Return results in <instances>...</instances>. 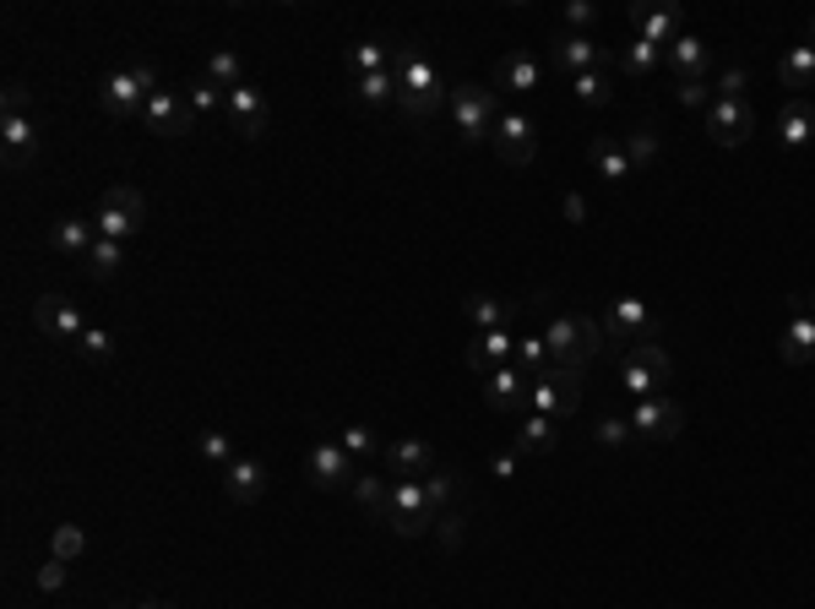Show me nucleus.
<instances>
[{
	"label": "nucleus",
	"mask_w": 815,
	"mask_h": 609,
	"mask_svg": "<svg viewBox=\"0 0 815 609\" xmlns=\"http://www.w3.org/2000/svg\"><path fill=\"white\" fill-rule=\"evenodd\" d=\"M593 435H598V447H609V452H620V447H630V441H636V430H630V419H620V413H604Z\"/></svg>",
	"instance_id": "de8ad7c7"
},
{
	"label": "nucleus",
	"mask_w": 815,
	"mask_h": 609,
	"mask_svg": "<svg viewBox=\"0 0 815 609\" xmlns=\"http://www.w3.org/2000/svg\"><path fill=\"white\" fill-rule=\"evenodd\" d=\"M386 61H391V55H386V44H380V39L354 44V50H348V82H359V76H376V71H391Z\"/></svg>",
	"instance_id": "58836bf2"
},
{
	"label": "nucleus",
	"mask_w": 815,
	"mask_h": 609,
	"mask_svg": "<svg viewBox=\"0 0 815 609\" xmlns=\"http://www.w3.org/2000/svg\"><path fill=\"white\" fill-rule=\"evenodd\" d=\"M451 120H457V132L462 141H490L495 136V120H501V109H495V87H479V82H462V87H451Z\"/></svg>",
	"instance_id": "0eeeda50"
},
{
	"label": "nucleus",
	"mask_w": 815,
	"mask_h": 609,
	"mask_svg": "<svg viewBox=\"0 0 815 609\" xmlns=\"http://www.w3.org/2000/svg\"><path fill=\"white\" fill-rule=\"evenodd\" d=\"M626 354H630V359H641V365L652 370V381H658V387L669 392V381H675V359L664 354V343L647 338V343H636V348H626Z\"/></svg>",
	"instance_id": "ea45409f"
},
{
	"label": "nucleus",
	"mask_w": 815,
	"mask_h": 609,
	"mask_svg": "<svg viewBox=\"0 0 815 609\" xmlns=\"http://www.w3.org/2000/svg\"><path fill=\"white\" fill-rule=\"evenodd\" d=\"M805 305H811V311H815V283H811V288H805Z\"/></svg>",
	"instance_id": "bf43d9fd"
},
{
	"label": "nucleus",
	"mask_w": 815,
	"mask_h": 609,
	"mask_svg": "<svg viewBox=\"0 0 815 609\" xmlns=\"http://www.w3.org/2000/svg\"><path fill=\"white\" fill-rule=\"evenodd\" d=\"M565 22H571V28H587V22H598V6H593V0H571V6H565Z\"/></svg>",
	"instance_id": "5fc2aeb1"
},
{
	"label": "nucleus",
	"mask_w": 815,
	"mask_h": 609,
	"mask_svg": "<svg viewBox=\"0 0 815 609\" xmlns=\"http://www.w3.org/2000/svg\"><path fill=\"white\" fill-rule=\"evenodd\" d=\"M598 333H604L609 348H636V343L658 338V316H652L641 300L620 294V300H609V305L598 311Z\"/></svg>",
	"instance_id": "423d86ee"
},
{
	"label": "nucleus",
	"mask_w": 815,
	"mask_h": 609,
	"mask_svg": "<svg viewBox=\"0 0 815 609\" xmlns=\"http://www.w3.org/2000/svg\"><path fill=\"white\" fill-rule=\"evenodd\" d=\"M630 17V28H636V39H647V44H675L680 33H686V22H680V11L675 6H647V0H636L626 11Z\"/></svg>",
	"instance_id": "aec40b11"
},
{
	"label": "nucleus",
	"mask_w": 815,
	"mask_h": 609,
	"mask_svg": "<svg viewBox=\"0 0 815 609\" xmlns=\"http://www.w3.org/2000/svg\"><path fill=\"white\" fill-rule=\"evenodd\" d=\"M664 66H669V50H664V44L630 39L626 50H620V71H626V76H658Z\"/></svg>",
	"instance_id": "c85d7f7f"
},
{
	"label": "nucleus",
	"mask_w": 815,
	"mask_h": 609,
	"mask_svg": "<svg viewBox=\"0 0 815 609\" xmlns=\"http://www.w3.org/2000/svg\"><path fill=\"white\" fill-rule=\"evenodd\" d=\"M511 365L533 381V376H544L555 359H550V343H544V333H533V338H516V354H511Z\"/></svg>",
	"instance_id": "4c0bfd02"
},
{
	"label": "nucleus",
	"mask_w": 815,
	"mask_h": 609,
	"mask_svg": "<svg viewBox=\"0 0 815 609\" xmlns=\"http://www.w3.org/2000/svg\"><path fill=\"white\" fill-rule=\"evenodd\" d=\"M490 469H495L501 479H511V474H516V452H495V458H490Z\"/></svg>",
	"instance_id": "6e6d98bb"
},
{
	"label": "nucleus",
	"mask_w": 815,
	"mask_h": 609,
	"mask_svg": "<svg viewBox=\"0 0 815 609\" xmlns=\"http://www.w3.org/2000/svg\"><path fill=\"white\" fill-rule=\"evenodd\" d=\"M33 322H39L44 338H55V343H82V333H87L82 311H76L65 294H39V300H33Z\"/></svg>",
	"instance_id": "a211bd4d"
},
{
	"label": "nucleus",
	"mask_w": 815,
	"mask_h": 609,
	"mask_svg": "<svg viewBox=\"0 0 815 609\" xmlns=\"http://www.w3.org/2000/svg\"><path fill=\"white\" fill-rule=\"evenodd\" d=\"M186 98H190V109H196V115H223V109H229V93H223V87H212L207 76L186 82Z\"/></svg>",
	"instance_id": "37998d69"
},
{
	"label": "nucleus",
	"mask_w": 815,
	"mask_h": 609,
	"mask_svg": "<svg viewBox=\"0 0 815 609\" xmlns=\"http://www.w3.org/2000/svg\"><path fill=\"white\" fill-rule=\"evenodd\" d=\"M223 495H229L234 506H255V501L267 495V463H261V458H234V463L223 469Z\"/></svg>",
	"instance_id": "4be33fe9"
},
{
	"label": "nucleus",
	"mask_w": 815,
	"mask_h": 609,
	"mask_svg": "<svg viewBox=\"0 0 815 609\" xmlns=\"http://www.w3.org/2000/svg\"><path fill=\"white\" fill-rule=\"evenodd\" d=\"M587 158H593V169L609 180V186H620V180H630L636 169H630V158H626V141L620 136H598L593 147H587Z\"/></svg>",
	"instance_id": "bb28decb"
},
{
	"label": "nucleus",
	"mask_w": 815,
	"mask_h": 609,
	"mask_svg": "<svg viewBox=\"0 0 815 609\" xmlns=\"http://www.w3.org/2000/svg\"><path fill=\"white\" fill-rule=\"evenodd\" d=\"M777 82L783 87H815V44H794L777 61Z\"/></svg>",
	"instance_id": "c756f323"
},
{
	"label": "nucleus",
	"mask_w": 815,
	"mask_h": 609,
	"mask_svg": "<svg viewBox=\"0 0 815 609\" xmlns=\"http://www.w3.org/2000/svg\"><path fill=\"white\" fill-rule=\"evenodd\" d=\"M745 82H751L745 66H729L723 76H718V98H745Z\"/></svg>",
	"instance_id": "864d4df0"
},
{
	"label": "nucleus",
	"mask_w": 815,
	"mask_h": 609,
	"mask_svg": "<svg viewBox=\"0 0 815 609\" xmlns=\"http://www.w3.org/2000/svg\"><path fill=\"white\" fill-rule=\"evenodd\" d=\"M348 93H354V104H359V109H386V104H397V76H391V71L359 76Z\"/></svg>",
	"instance_id": "f704fd0d"
},
{
	"label": "nucleus",
	"mask_w": 815,
	"mask_h": 609,
	"mask_svg": "<svg viewBox=\"0 0 815 609\" xmlns=\"http://www.w3.org/2000/svg\"><path fill=\"white\" fill-rule=\"evenodd\" d=\"M811 44H815V17H811Z\"/></svg>",
	"instance_id": "052dcab7"
},
{
	"label": "nucleus",
	"mask_w": 815,
	"mask_h": 609,
	"mask_svg": "<svg viewBox=\"0 0 815 609\" xmlns=\"http://www.w3.org/2000/svg\"><path fill=\"white\" fill-rule=\"evenodd\" d=\"M701 132H707V141H712V147H745V141L755 136L751 98H712V109H707Z\"/></svg>",
	"instance_id": "9d476101"
},
{
	"label": "nucleus",
	"mask_w": 815,
	"mask_h": 609,
	"mask_svg": "<svg viewBox=\"0 0 815 609\" xmlns=\"http://www.w3.org/2000/svg\"><path fill=\"white\" fill-rule=\"evenodd\" d=\"M495 87H505V93H539L544 87V66L527 50H511V55L495 61Z\"/></svg>",
	"instance_id": "5701e85b"
},
{
	"label": "nucleus",
	"mask_w": 815,
	"mask_h": 609,
	"mask_svg": "<svg viewBox=\"0 0 815 609\" xmlns=\"http://www.w3.org/2000/svg\"><path fill=\"white\" fill-rule=\"evenodd\" d=\"M550 66L561 71V76H582V71L620 66V55H615V50H604L598 39H587V33H565V39L550 44Z\"/></svg>",
	"instance_id": "f8f14e48"
},
{
	"label": "nucleus",
	"mask_w": 815,
	"mask_h": 609,
	"mask_svg": "<svg viewBox=\"0 0 815 609\" xmlns=\"http://www.w3.org/2000/svg\"><path fill=\"white\" fill-rule=\"evenodd\" d=\"M462 316H468L473 333H495V327H505V305L501 300H490V294H468V300H462Z\"/></svg>",
	"instance_id": "e433bc0d"
},
{
	"label": "nucleus",
	"mask_w": 815,
	"mask_h": 609,
	"mask_svg": "<svg viewBox=\"0 0 815 609\" xmlns=\"http://www.w3.org/2000/svg\"><path fill=\"white\" fill-rule=\"evenodd\" d=\"M201 76H207L212 87H223V93H234V87H245V82H251V76H245V61H240L234 50H212Z\"/></svg>",
	"instance_id": "72a5a7b5"
},
{
	"label": "nucleus",
	"mask_w": 815,
	"mask_h": 609,
	"mask_svg": "<svg viewBox=\"0 0 815 609\" xmlns=\"http://www.w3.org/2000/svg\"><path fill=\"white\" fill-rule=\"evenodd\" d=\"M82 267L93 272L98 283H109V277H121V267H126V245H121V240H104V234H98V240H93V251L82 256Z\"/></svg>",
	"instance_id": "2f4dec72"
},
{
	"label": "nucleus",
	"mask_w": 815,
	"mask_h": 609,
	"mask_svg": "<svg viewBox=\"0 0 815 609\" xmlns=\"http://www.w3.org/2000/svg\"><path fill=\"white\" fill-rule=\"evenodd\" d=\"M712 98H718V93H712L707 82H675V104H680V109H712Z\"/></svg>",
	"instance_id": "8fccbe9b"
},
{
	"label": "nucleus",
	"mask_w": 815,
	"mask_h": 609,
	"mask_svg": "<svg viewBox=\"0 0 815 609\" xmlns=\"http://www.w3.org/2000/svg\"><path fill=\"white\" fill-rule=\"evenodd\" d=\"M190 126H196V109H190L186 87H158L142 109V132L153 136H190Z\"/></svg>",
	"instance_id": "ddd939ff"
},
{
	"label": "nucleus",
	"mask_w": 815,
	"mask_h": 609,
	"mask_svg": "<svg viewBox=\"0 0 815 609\" xmlns=\"http://www.w3.org/2000/svg\"><path fill=\"white\" fill-rule=\"evenodd\" d=\"M436 539L446 544V549H457V544H462V512H440V517H436Z\"/></svg>",
	"instance_id": "603ef678"
},
{
	"label": "nucleus",
	"mask_w": 815,
	"mask_h": 609,
	"mask_svg": "<svg viewBox=\"0 0 815 609\" xmlns=\"http://www.w3.org/2000/svg\"><path fill=\"white\" fill-rule=\"evenodd\" d=\"M630 430H636V441H675L686 430V408L675 403L669 392L641 398V403L630 408Z\"/></svg>",
	"instance_id": "4468645a"
},
{
	"label": "nucleus",
	"mask_w": 815,
	"mask_h": 609,
	"mask_svg": "<svg viewBox=\"0 0 815 609\" xmlns=\"http://www.w3.org/2000/svg\"><path fill=\"white\" fill-rule=\"evenodd\" d=\"M419 484H425V495H430L436 517H440V512H457V474H451V469H436V474L419 479Z\"/></svg>",
	"instance_id": "a18cd8bd"
},
{
	"label": "nucleus",
	"mask_w": 815,
	"mask_h": 609,
	"mask_svg": "<svg viewBox=\"0 0 815 609\" xmlns=\"http://www.w3.org/2000/svg\"><path fill=\"white\" fill-rule=\"evenodd\" d=\"M620 387H626V392H636V403H641V398H658V392H664V387H658V381H652V370H647V365H641V359H620Z\"/></svg>",
	"instance_id": "c03bdc74"
},
{
	"label": "nucleus",
	"mask_w": 815,
	"mask_h": 609,
	"mask_svg": "<svg viewBox=\"0 0 815 609\" xmlns=\"http://www.w3.org/2000/svg\"><path fill=\"white\" fill-rule=\"evenodd\" d=\"M164 82H158V71L153 66H121L109 71L104 82H98V109L109 115V120H130V126H142V109H147V98L158 93Z\"/></svg>",
	"instance_id": "7ed1b4c3"
},
{
	"label": "nucleus",
	"mask_w": 815,
	"mask_h": 609,
	"mask_svg": "<svg viewBox=\"0 0 815 609\" xmlns=\"http://www.w3.org/2000/svg\"><path fill=\"white\" fill-rule=\"evenodd\" d=\"M669 66H675V82H707V44L696 33H680L669 44Z\"/></svg>",
	"instance_id": "cd10ccee"
},
{
	"label": "nucleus",
	"mask_w": 815,
	"mask_h": 609,
	"mask_svg": "<svg viewBox=\"0 0 815 609\" xmlns=\"http://www.w3.org/2000/svg\"><path fill=\"white\" fill-rule=\"evenodd\" d=\"M348 495L359 501V512L370 517V523H386V506H391V484H380L376 474H359L348 484Z\"/></svg>",
	"instance_id": "473e14b6"
},
{
	"label": "nucleus",
	"mask_w": 815,
	"mask_h": 609,
	"mask_svg": "<svg viewBox=\"0 0 815 609\" xmlns=\"http://www.w3.org/2000/svg\"><path fill=\"white\" fill-rule=\"evenodd\" d=\"M626 158H630V169H652L658 164V153H664V141H658V126L652 120H641V126H630L626 136Z\"/></svg>",
	"instance_id": "7c9ffc66"
},
{
	"label": "nucleus",
	"mask_w": 815,
	"mask_h": 609,
	"mask_svg": "<svg viewBox=\"0 0 815 609\" xmlns=\"http://www.w3.org/2000/svg\"><path fill=\"white\" fill-rule=\"evenodd\" d=\"M76 354H82V359H93V365H109V359H115V338H109L104 327H87L82 343H76Z\"/></svg>",
	"instance_id": "09e8293b"
},
{
	"label": "nucleus",
	"mask_w": 815,
	"mask_h": 609,
	"mask_svg": "<svg viewBox=\"0 0 815 609\" xmlns=\"http://www.w3.org/2000/svg\"><path fill=\"white\" fill-rule=\"evenodd\" d=\"M196 458L212 463V469H229V463H234V435H223V430H201V435H196Z\"/></svg>",
	"instance_id": "79ce46f5"
},
{
	"label": "nucleus",
	"mask_w": 815,
	"mask_h": 609,
	"mask_svg": "<svg viewBox=\"0 0 815 609\" xmlns=\"http://www.w3.org/2000/svg\"><path fill=\"white\" fill-rule=\"evenodd\" d=\"M65 577H71V560H55V555H50V560L39 566L33 588H39V594H61V588H65Z\"/></svg>",
	"instance_id": "3c124183"
},
{
	"label": "nucleus",
	"mask_w": 815,
	"mask_h": 609,
	"mask_svg": "<svg viewBox=\"0 0 815 609\" xmlns=\"http://www.w3.org/2000/svg\"><path fill=\"white\" fill-rule=\"evenodd\" d=\"M130 609H175V605H158V599H142V605H130Z\"/></svg>",
	"instance_id": "13d9d810"
},
{
	"label": "nucleus",
	"mask_w": 815,
	"mask_h": 609,
	"mask_svg": "<svg viewBox=\"0 0 815 609\" xmlns=\"http://www.w3.org/2000/svg\"><path fill=\"white\" fill-rule=\"evenodd\" d=\"M555 419L550 413H516V452H533V458H544V452H555Z\"/></svg>",
	"instance_id": "a878e982"
},
{
	"label": "nucleus",
	"mask_w": 815,
	"mask_h": 609,
	"mask_svg": "<svg viewBox=\"0 0 815 609\" xmlns=\"http://www.w3.org/2000/svg\"><path fill=\"white\" fill-rule=\"evenodd\" d=\"M571 93H576V104H587V109L615 104V82H609V71H582V76H571Z\"/></svg>",
	"instance_id": "c9c22d12"
},
{
	"label": "nucleus",
	"mask_w": 815,
	"mask_h": 609,
	"mask_svg": "<svg viewBox=\"0 0 815 609\" xmlns=\"http://www.w3.org/2000/svg\"><path fill=\"white\" fill-rule=\"evenodd\" d=\"M337 447H343L354 463H370V458H380V441H376V430H370V424H343V430H337Z\"/></svg>",
	"instance_id": "a19ab883"
},
{
	"label": "nucleus",
	"mask_w": 815,
	"mask_h": 609,
	"mask_svg": "<svg viewBox=\"0 0 815 609\" xmlns=\"http://www.w3.org/2000/svg\"><path fill=\"white\" fill-rule=\"evenodd\" d=\"M772 132H777L783 147H811V141H815V104H805V98H788V104L777 109Z\"/></svg>",
	"instance_id": "b1692460"
},
{
	"label": "nucleus",
	"mask_w": 815,
	"mask_h": 609,
	"mask_svg": "<svg viewBox=\"0 0 815 609\" xmlns=\"http://www.w3.org/2000/svg\"><path fill=\"white\" fill-rule=\"evenodd\" d=\"M527 408L533 413H550V419H565L582 408V370H565V365H550L544 376L527 381Z\"/></svg>",
	"instance_id": "1a4fd4ad"
},
{
	"label": "nucleus",
	"mask_w": 815,
	"mask_h": 609,
	"mask_svg": "<svg viewBox=\"0 0 815 609\" xmlns=\"http://www.w3.org/2000/svg\"><path fill=\"white\" fill-rule=\"evenodd\" d=\"M544 343H550V359L565 370H582L604 354V333H598V316H582V311H565L544 322Z\"/></svg>",
	"instance_id": "f03ea898"
},
{
	"label": "nucleus",
	"mask_w": 815,
	"mask_h": 609,
	"mask_svg": "<svg viewBox=\"0 0 815 609\" xmlns=\"http://www.w3.org/2000/svg\"><path fill=\"white\" fill-rule=\"evenodd\" d=\"M0 153H6V169H11V175H22V169L39 158V126H33V115L22 109V87H17V82H11L6 98H0Z\"/></svg>",
	"instance_id": "20e7f679"
},
{
	"label": "nucleus",
	"mask_w": 815,
	"mask_h": 609,
	"mask_svg": "<svg viewBox=\"0 0 815 609\" xmlns=\"http://www.w3.org/2000/svg\"><path fill=\"white\" fill-rule=\"evenodd\" d=\"M397 115H408V120H436L440 109L451 104V82L436 71V61H425L419 50H397Z\"/></svg>",
	"instance_id": "f257e3e1"
},
{
	"label": "nucleus",
	"mask_w": 815,
	"mask_h": 609,
	"mask_svg": "<svg viewBox=\"0 0 815 609\" xmlns=\"http://www.w3.org/2000/svg\"><path fill=\"white\" fill-rule=\"evenodd\" d=\"M93 240H98V229H93V218H55L50 223V251H61V256H87L93 251Z\"/></svg>",
	"instance_id": "393cba45"
},
{
	"label": "nucleus",
	"mask_w": 815,
	"mask_h": 609,
	"mask_svg": "<svg viewBox=\"0 0 815 609\" xmlns=\"http://www.w3.org/2000/svg\"><path fill=\"white\" fill-rule=\"evenodd\" d=\"M386 528H391L397 539H425V534H436V506H430V495H425L419 479H391Z\"/></svg>",
	"instance_id": "39448f33"
},
{
	"label": "nucleus",
	"mask_w": 815,
	"mask_h": 609,
	"mask_svg": "<svg viewBox=\"0 0 815 609\" xmlns=\"http://www.w3.org/2000/svg\"><path fill=\"white\" fill-rule=\"evenodd\" d=\"M50 555H55V560H71V566H76V560L87 555V534H82L76 523H61V528L50 534Z\"/></svg>",
	"instance_id": "49530a36"
},
{
	"label": "nucleus",
	"mask_w": 815,
	"mask_h": 609,
	"mask_svg": "<svg viewBox=\"0 0 815 609\" xmlns=\"http://www.w3.org/2000/svg\"><path fill=\"white\" fill-rule=\"evenodd\" d=\"M142 223H147V202H142V191H136V186H109V191L98 197L93 229H98L104 240H121V245H126Z\"/></svg>",
	"instance_id": "6e6552de"
},
{
	"label": "nucleus",
	"mask_w": 815,
	"mask_h": 609,
	"mask_svg": "<svg viewBox=\"0 0 815 609\" xmlns=\"http://www.w3.org/2000/svg\"><path fill=\"white\" fill-rule=\"evenodd\" d=\"M305 469H311V484L315 490H348L354 479L365 474L337 441H315L311 447V458H305Z\"/></svg>",
	"instance_id": "f3484780"
},
{
	"label": "nucleus",
	"mask_w": 815,
	"mask_h": 609,
	"mask_svg": "<svg viewBox=\"0 0 815 609\" xmlns=\"http://www.w3.org/2000/svg\"><path fill=\"white\" fill-rule=\"evenodd\" d=\"M495 153H501V164L511 169H527L533 164V153H539V132H533V120L522 115V109H505L501 120H495Z\"/></svg>",
	"instance_id": "2eb2a0df"
},
{
	"label": "nucleus",
	"mask_w": 815,
	"mask_h": 609,
	"mask_svg": "<svg viewBox=\"0 0 815 609\" xmlns=\"http://www.w3.org/2000/svg\"><path fill=\"white\" fill-rule=\"evenodd\" d=\"M565 218H571V223H587V202H582V197H565Z\"/></svg>",
	"instance_id": "4d7b16f0"
},
{
	"label": "nucleus",
	"mask_w": 815,
	"mask_h": 609,
	"mask_svg": "<svg viewBox=\"0 0 815 609\" xmlns=\"http://www.w3.org/2000/svg\"><path fill=\"white\" fill-rule=\"evenodd\" d=\"M223 120L245 136V141L267 136V126H272V109H267L261 87H251V82H245V87H234V93H229V109H223Z\"/></svg>",
	"instance_id": "6ab92c4d"
},
{
	"label": "nucleus",
	"mask_w": 815,
	"mask_h": 609,
	"mask_svg": "<svg viewBox=\"0 0 815 609\" xmlns=\"http://www.w3.org/2000/svg\"><path fill=\"white\" fill-rule=\"evenodd\" d=\"M788 316H783V333H777V354L783 365H815V311L805 305V288L783 300Z\"/></svg>",
	"instance_id": "9b49d317"
},
{
	"label": "nucleus",
	"mask_w": 815,
	"mask_h": 609,
	"mask_svg": "<svg viewBox=\"0 0 815 609\" xmlns=\"http://www.w3.org/2000/svg\"><path fill=\"white\" fill-rule=\"evenodd\" d=\"M380 463L391 479H430L440 469L436 463V447L425 435H403V441H386L380 447Z\"/></svg>",
	"instance_id": "dca6fc26"
},
{
	"label": "nucleus",
	"mask_w": 815,
	"mask_h": 609,
	"mask_svg": "<svg viewBox=\"0 0 815 609\" xmlns=\"http://www.w3.org/2000/svg\"><path fill=\"white\" fill-rule=\"evenodd\" d=\"M484 403L495 408V413H527V376L516 370V365H495L490 376H484Z\"/></svg>",
	"instance_id": "412c9836"
}]
</instances>
